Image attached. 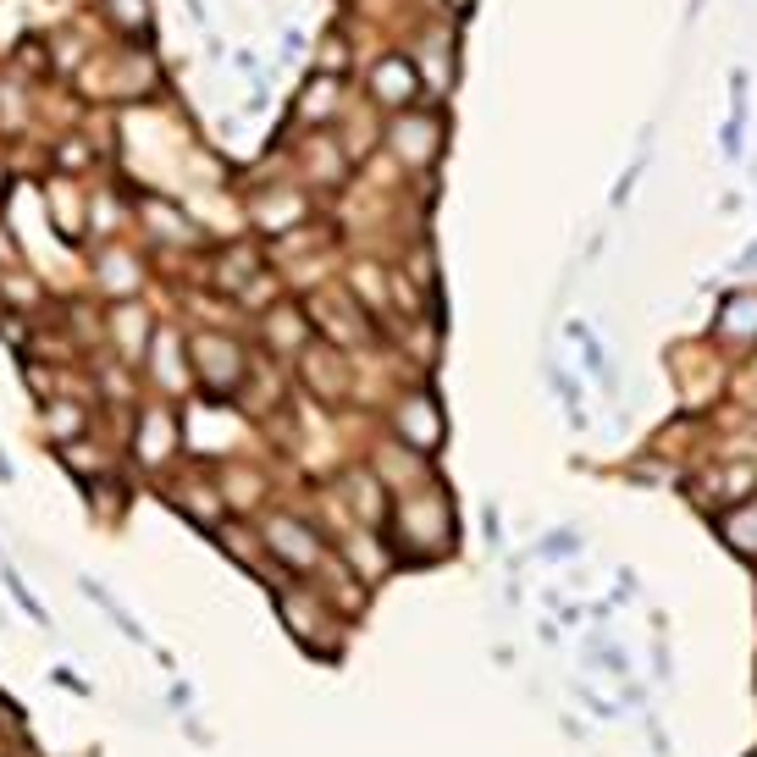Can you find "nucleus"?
Segmentation results:
<instances>
[{"mask_svg": "<svg viewBox=\"0 0 757 757\" xmlns=\"http://www.w3.org/2000/svg\"><path fill=\"white\" fill-rule=\"evenodd\" d=\"M0 481H11V459L0 454Z\"/></svg>", "mask_w": 757, "mask_h": 757, "instance_id": "1a4fd4ad", "label": "nucleus"}, {"mask_svg": "<svg viewBox=\"0 0 757 757\" xmlns=\"http://www.w3.org/2000/svg\"><path fill=\"white\" fill-rule=\"evenodd\" d=\"M260 542H266V559H272L277 570H288L294 581H299V576H315V570L326 564V542H321V531H315V525H304L299 514H266Z\"/></svg>", "mask_w": 757, "mask_h": 757, "instance_id": "f257e3e1", "label": "nucleus"}, {"mask_svg": "<svg viewBox=\"0 0 757 757\" xmlns=\"http://www.w3.org/2000/svg\"><path fill=\"white\" fill-rule=\"evenodd\" d=\"M0 587L11 592V603L22 608V613H28V619H33V625H39L45 636H56V619H50V608L33 598V587H28V581L17 576V564H11V559H0Z\"/></svg>", "mask_w": 757, "mask_h": 757, "instance_id": "20e7f679", "label": "nucleus"}, {"mask_svg": "<svg viewBox=\"0 0 757 757\" xmlns=\"http://www.w3.org/2000/svg\"><path fill=\"white\" fill-rule=\"evenodd\" d=\"M78 592H83L89 603L100 608L111 625H117V636H128V641H134V647H145V652H160V647H155V636L145 630V625H139V619H134V613H128V608H122V598H117L106 581H95V576H78Z\"/></svg>", "mask_w": 757, "mask_h": 757, "instance_id": "7ed1b4c3", "label": "nucleus"}, {"mask_svg": "<svg viewBox=\"0 0 757 757\" xmlns=\"http://www.w3.org/2000/svg\"><path fill=\"white\" fill-rule=\"evenodd\" d=\"M50 680H56L61 691H72V697H83V702L95 697V686H89L83 675H72V663H56V669H50Z\"/></svg>", "mask_w": 757, "mask_h": 757, "instance_id": "0eeeda50", "label": "nucleus"}, {"mask_svg": "<svg viewBox=\"0 0 757 757\" xmlns=\"http://www.w3.org/2000/svg\"><path fill=\"white\" fill-rule=\"evenodd\" d=\"M166 702H171L177 714H194V686H188V680H171V691H166Z\"/></svg>", "mask_w": 757, "mask_h": 757, "instance_id": "6e6552de", "label": "nucleus"}, {"mask_svg": "<svg viewBox=\"0 0 757 757\" xmlns=\"http://www.w3.org/2000/svg\"><path fill=\"white\" fill-rule=\"evenodd\" d=\"M134 449H139V459H145L150 470H166L171 454H177V415L145 410V415L134 421Z\"/></svg>", "mask_w": 757, "mask_h": 757, "instance_id": "f03ea898", "label": "nucleus"}, {"mask_svg": "<svg viewBox=\"0 0 757 757\" xmlns=\"http://www.w3.org/2000/svg\"><path fill=\"white\" fill-rule=\"evenodd\" d=\"M6 625H11V619H6V608H0V630H6Z\"/></svg>", "mask_w": 757, "mask_h": 757, "instance_id": "9d476101", "label": "nucleus"}, {"mask_svg": "<svg viewBox=\"0 0 757 757\" xmlns=\"http://www.w3.org/2000/svg\"><path fill=\"white\" fill-rule=\"evenodd\" d=\"M570 553H581V537H576V531H553L548 542H537V559H570Z\"/></svg>", "mask_w": 757, "mask_h": 757, "instance_id": "423d86ee", "label": "nucleus"}, {"mask_svg": "<svg viewBox=\"0 0 757 757\" xmlns=\"http://www.w3.org/2000/svg\"><path fill=\"white\" fill-rule=\"evenodd\" d=\"M0 757H11V747H6V741H0Z\"/></svg>", "mask_w": 757, "mask_h": 757, "instance_id": "9b49d317", "label": "nucleus"}, {"mask_svg": "<svg viewBox=\"0 0 757 757\" xmlns=\"http://www.w3.org/2000/svg\"><path fill=\"white\" fill-rule=\"evenodd\" d=\"M576 702H587L598 719H619V702H608V697L598 691V686H592V680H576Z\"/></svg>", "mask_w": 757, "mask_h": 757, "instance_id": "39448f33", "label": "nucleus"}]
</instances>
